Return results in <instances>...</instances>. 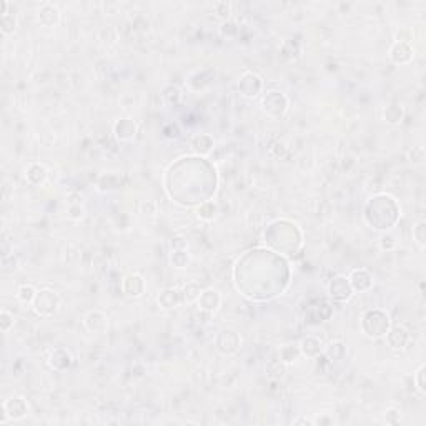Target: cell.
Segmentation results:
<instances>
[{
	"label": "cell",
	"instance_id": "9c48e42d",
	"mask_svg": "<svg viewBox=\"0 0 426 426\" xmlns=\"http://www.w3.org/2000/svg\"><path fill=\"white\" fill-rule=\"evenodd\" d=\"M15 25H17V20H15L14 15L10 14H3L2 15V32L5 35L12 34L15 30Z\"/></svg>",
	"mask_w": 426,
	"mask_h": 426
},
{
	"label": "cell",
	"instance_id": "8fae6325",
	"mask_svg": "<svg viewBox=\"0 0 426 426\" xmlns=\"http://www.w3.org/2000/svg\"><path fill=\"white\" fill-rule=\"evenodd\" d=\"M0 318H2V331H9L12 325H14V316H12L7 310H2V313H0Z\"/></svg>",
	"mask_w": 426,
	"mask_h": 426
},
{
	"label": "cell",
	"instance_id": "7a4b0ae2",
	"mask_svg": "<svg viewBox=\"0 0 426 426\" xmlns=\"http://www.w3.org/2000/svg\"><path fill=\"white\" fill-rule=\"evenodd\" d=\"M29 406L23 401V398H10L3 403V415L10 420H20L27 415Z\"/></svg>",
	"mask_w": 426,
	"mask_h": 426
},
{
	"label": "cell",
	"instance_id": "52a82bcc",
	"mask_svg": "<svg viewBox=\"0 0 426 426\" xmlns=\"http://www.w3.org/2000/svg\"><path fill=\"white\" fill-rule=\"evenodd\" d=\"M120 130L125 132L122 140H130L132 136L135 135V123L132 122L130 119H123V120H120V122L115 125V132H120Z\"/></svg>",
	"mask_w": 426,
	"mask_h": 426
},
{
	"label": "cell",
	"instance_id": "ba28073f",
	"mask_svg": "<svg viewBox=\"0 0 426 426\" xmlns=\"http://www.w3.org/2000/svg\"><path fill=\"white\" fill-rule=\"evenodd\" d=\"M17 296L22 303H34L35 296H37V291H35L32 285H22V287L18 288Z\"/></svg>",
	"mask_w": 426,
	"mask_h": 426
},
{
	"label": "cell",
	"instance_id": "5b68a950",
	"mask_svg": "<svg viewBox=\"0 0 426 426\" xmlns=\"http://www.w3.org/2000/svg\"><path fill=\"white\" fill-rule=\"evenodd\" d=\"M34 177H37V185H40V183L44 182L45 177H47V171L44 169V165H40V163H32V165H29V169L25 170L27 182L32 183Z\"/></svg>",
	"mask_w": 426,
	"mask_h": 426
},
{
	"label": "cell",
	"instance_id": "277c9868",
	"mask_svg": "<svg viewBox=\"0 0 426 426\" xmlns=\"http://www.w3.org/2000/svg\"><path fill=\"white\" fill-rule=\"evenodd\" d=\"M58 18H60V14H58V9L50 3H45L44 7L38 12V20H40L44 25L47 27H53L58 23Z\"/></svg>",
	"mask_w": 426,
	"mask_h": 426
},
{
	"label": "cell",
	"instance_id": "3957f363",
	"mask_svg": "<svg viewBox=\"0 0 426 426\" xmlns=\"http://www.w3.org/2000/svg\"><path fill=\"white\" fill-rule=\"evenodd\" d=\"M198 305L205 311H217L220 305V295L217 290H205L198 296Z\"/></svg>",
	"mask_w": 426,
	"mask_h": 426
},
{
	"label": "cell",
	"instance_id": "6da1fadb",
	"mask_svg": "<svg viewBox=\"0 0 426 426\" xmlns=\"http://www.w3.org/2000/svg\"><path fill=\"white\" fill-rule=\"evenodd\" d=\"M58 296L52 290H40L37 291V296L34 300V310L40 316H50L57 311L58 308Z\"/></svg>",
	"mask_w": 426,
	"mask_h": 426
},
{
	"label": "cell",
	"instance_id": "4fadbf2b",
	"mask_svg": "<svg viewBox=\"0 0 426 426\" xmlns=\"http://www.w3.org/2000/svg\"><path fill=\"white\" fill-rule=\"evenodd\" d=\"M423 371H425V366H421L420 370H418V373H416V381H418V390H420L421 393H425V386H423V380H421V375H423Z\"/></svg>",
	"mask_w": 426,
	"mask_h": 426
},
{
	"label": "cell",
	"instance_id": "8992f818",
	"mask_svg": "<svg viewBox=\"0 0 426 426\" xmlns=\"http://www.w3.org/2000/svg\"><path fill=\"white\" fill-rule=\"evenodd\" d=\"M302 351L305 355H308V357H316V355H320V351H322V341H318L316 338L303 340Z\"/></svg>",
	"mask_w": 426,
	"mask_h": 426
},
{
	"label": "cell",
	"instance_id": "7c38bea8",
	"mask_svg": "<svg viewBox=\"0 0 426 426\" xmlns=\"http://www.w3.org/2000/svg\"><path fill=\"white\" fill-rule=\"evenodd\" d=\"M423 230H425V222H420V223L415 226V230H413V235H415V238H416V241H418V245H420V247H425Z\"/></svg>",
	"mask_w": 426,
	"mask_h": 426
},
{
	"label": "cell",
	"instance_id": "30bf717a",
	"mask_svg": "<svg viewBox=\"0 0 426 426\" xmlns=\"http://www.w3.org/2000/svg\"><path fill=\"white\" fill-rule=\"evenodd\" d=\"M200 296V287L197 283H188L185 287V300L187 302H193V300H198Z\"/></svg>",
	"mask_w": 426,
	"mask_h": 426
}]
</instances>
